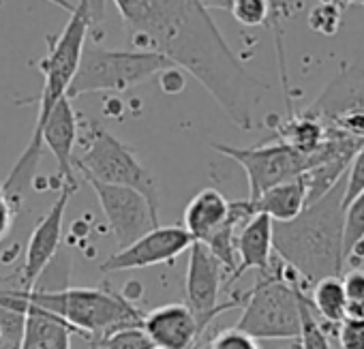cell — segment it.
<instances>
[{
	"instance_id": "cell-2",
	"label": "cell",
	"mask_w": 364,
	"mask_h": 349,
	"mask_svg": "<svg viewBox=\"0 0 364 349\" xmlns=\"http://www.w3.org/2000/svg\"><path fill=\"white\" fill-rule=\"evenodd\" d=\"M347 171L298 217L272 223V249L306 283L343 274V210Z\"/></svg>"
},
{
	"instance_id": "cell-32",
	"label": "cell",
	"mask_w": 364,
	"mask_h": 349,
	"mask_svg": "<svg viewBox=\"0 0 364 349\" xmlns=\"http://www.w3.org/2000/svg\"><path fill=\"white\" fill-rule=\"evenodd\" d=\"M204 9H221V11H230L232 9V3L234 0H200Z\"/></svg>"
},
{
	"instance_id": "cell-7",
	"label": "cell",
	"mask_w": 364,
	"mask_h": 349,
	"mask_svg": "<svg viewBox=\"0 0 364 349\" xmlns=\"http://www.w3.org/2000/svg\"><path fill=\"white\" fill-rule=\"evenodd\" d=\"M169 67L176 65L159 52L84 48L67 99L88 92H127Z\"/></svg>"
},
{
	"instance_id": "cell-13",
	"label": "cell",
	"mask_w": 364,
	"mask_h": 349,
	"mask_svg": "<svg viewBox=\"0 0 364 349\" xmlns=\"http://www.w3.org/2000/svg\"><path fill=\"white\" fill-rule=\"evenodd\" d=\"M141 328L156 349H196L204 336L198 317L182 302H169L148 311Z\"/></svg>"
},
{
	"instance_id": "cell-28",
	"label": "cell",
	"mask_w": 364,
	"mask_h": 349,
	"mask_svg": "<svg viewBox=\"0 0 364 349\" xmlns=\"http://www.w3.org/2000/svg\"><path fill=\"white\" fill-rule=\"evenodd\" d=\"M198 349H262V347L257 345L255 338H251L249 334H245L242 330H238L234 326V328H225V330L215 332Z\"/></svg>"
},
{
	"instance_id": "cell-5",
	"label": "cell",
	"mask_w": 364,
	"mask_h": 349,
	"mask_svg": "<svg viewBox=\"0 0 364 349\" xmlns=\"http://www.w3.org/2000/svg\"><path fill=\"white\" fill-rule=\"evenodd\" d=\"M300 281L298 274L279 257L270 272L259 274L253 289L245 291L238 330L251 338H298L300 336Z\"/></svg>"
},
{
	"instance_id": "cell-20",
	"label": "cell",
	"mask_w": 364,
	"mask_h": 349,
	"mask_svg": "<svg viewBox=\"0 0 364 349\" xmlns=\"http://www.w3.org/2000/svg\"><path fill=\"white\" fill-rule=\"evenodd\" d=\"M277 137H279V141L287 144L296 152L309 156V154L317 152L321 148V144L326 141V127L309 114H302L298 118L291 116L287 122H283L277 129Z\"/></svg>"
},
{
	"instance_id": "cell-25",
	"label": "cell",
	"mask_w": 364,
	"mask_h": 349,
	"mask_svg": "<svg viewBox=\"0 0 364 349\" xmlns=\"http://www.w3.org/2000/svg\"><path fill=\"white\" fill-rule=\"evenodd\" d=\"M353 0H328V3H319L311 16H309V26L326 37H332L338 33L341 28V20H343V11L347 5H351Z\"/></svg>"
},
{
	"instance_id": "cell-15",
	"label": "cell",
	"mask_w": 364,
	"mask_h": 349,
	"mask_svg": "<svg viewBox=\"0 0 364 349\" xmlns=\"http://www.w3.org/2000/svg\"><path fill=\"white\" fill-rule=\"evenodd\" d=\"M0 306L24 313V334L20 349H71L73 332L52 313L0 289Z\"/></svg>"
},
{
	"instance_id": "cell-29",
	"label": "cell",
	"mask_w": 364,
	"mask_h": 349,
	"mask_svg": "<svg viewBox=\"0 0 364 349\" xmlns=\"http://www.w3.org/2000/svg\"><path fill=\"white\" fill-rule=\"evenodd\" d=\"M336 343L338 349H364V317L347 315L336 323Z\"/></svg>"
},
{
	"instance_id": "cell-35",
	"label": "cell",
	"mask_w": 364,
	"mask_h": 349,
	"mask_svg": "<svg viewBox=\"0 0 364 349\" xmlns=\"http://www.w3.org/2000/svg\"><path fill=\"white\" fill-rule=\"evenodd\" d=\"M358 3H362V5H364V0H358Z\"/></svg>"
},
{
	"instance_id": "cell-22",
	"label": "cell",
	"mask_w": 364,
	"mask_h": 349,
	"mask_svg": "<svg viewBox=\"0 0 364 349\" xmlns=\"http://www.w3.org/2000/svg\"><path fill=\"white\" fill-rule=\"evenodd\" d=\"M364 240V189H360L343 210V255L345 259Z\"/></svg>"
},
{
	"instance_id": "cell-30",
	"label": "cell",
	"mask_w": 364,
	"mask_h": 349,
	"mask_svg": "<svg viewBox=\"0 0 364 349\" xmlns=\"http://www.w3.org/2000/svg\"><path fill=\"white\" fill-rule=\"evenodd\" d=\"M364 189V141L360 144L358 152L353 154L349 169H347V187H345V204L360 191Z\"/></svg>"
},
{
	"instance_id": "cell-24",
	"label": "cell",
	"mask_w": 364,
	"mask_h": 349,
	"mask_svg": "<svg viewBox=\"0 0 364 349\" xmlns=\"http://www.w3.org/2000/svg\"><path fill=\"white\" fill-rule=\"evenodd\" d=\"M95 349H156L141 326H122L101 336Z\"/></svg>"
},
{
	"instance_id": "cell-34",
	"label": "cell",
	"mask_w": 364,
	"mask_h": 349,
	"mask_svg": "<svg viewBox=\"0 0 364 349\" xmlns=\"http://www.w3.org/2000/svg\"><path fill=\"white\" fill-rule=\"evenodd\" d=\"M319 3H328V0H319Z\"/></svg>"
},
{
	"instance_id": "cell-3",
	"label": "cell",
	"mask_w": 364,
	"mask_h": 349,
	"mask_svg": "<svg viewBox=\"0 0 364 349\" xmlns=\"http://www.w3.org/2000/svg\"><path fill=\"white\" fill-rule=\"evenodd\" d=\"M86 39H88V18H86L84 5L77 3L75 11L69 16V22L65 24L63 33L56 39H52V37L48 39L50 50H48V56L39 65V69L43 73V90L39 97L37 122H35L33 135H31L24 152L20 154V159L16 161V165L9 171L7 181L3 183V191L16 210L22 206L24 195L33 187L35 176H37V165H39L41 152H43L41 129L48 120V116L52 114V109L56 107V103L67 97V90L75 75Z\"/></svg>"
},
{
	"instance_id": "cell-12",
	"label": "cell",
	"mask_w": 364,
	"mask_h": 349,
	"mask_svg": "<svg viewBox=\"0 0 364 349\" xmlns=\"http://www.w3.org/2000/svg\"><path fill=\"white\" fill-rule=\"evenodd\" d=\"M75 191H77V187L60 185L58 198L54 200V204L50 206L46 217L33 230V234L28 238V245H26V259H24V268H22L24 289L37 287V281L43 276L46 268L58 255L65 213H67V206H69L71 198L75 195Z\"/></svg>"
},
{
	"instance_id": "cell-10",
	"label": "cell",
	"mask_w": 364,
	"mask_h": 349,
	"mask_svg": "<svg viewBox=\"0 0 364 349\" xmlns=\"http://www.w3.org/2000/svg\"><path fill=\"white\" fill-rule=\"evenodd\" d=\"M84 181L92 187L99 200V206L109 223V230L116 238L118 249L129 247L131 242L141 238L146 232L161 225L159 217H154V213L150 210L141 193L129 187L105 185L92 178H84Z\"/></svg>"
},
{
	"instance_id": "cell-21",
	"label": "cell",
	"mask_w": 364,
	"mask_h": 349,
	"mask_svg": "<svg viewBox=\"0 0 364 349\" xmlns=\"http://www.w3.org/2000/svg\"><path fill=\"white\" fill-rule=\"evenodd\" d=\"M309 302L315 315L321 317L330 326H336L347 317V302H345L341 276H326L313 283Z\"/></svg>"
},
{
	"instance_id": "cell-17",
	"label": "cell",
	"mask_w": 364,
	"mask_h": 349,
	"mask_svg": "<svg viewBox=\"0 0 364 349\" xmlns=\"http://www.w3.org/2000/svg\"><path fill=\"white\" fill-rule=\"evenodd\" d=\"M236 270L230 274L228 283L238 281L247 270H257L259 274L270 272L274 262V249H272V219L255 213L247 225L240 230L236 240Z\"/></svg>"
},
{
	"instance_id": "cell-27",
	"label": "cell",
	"mask_w": 364,
	"mask_h": 349,
	"mask_svg": "<svg viewBox=\"0 0 364 349\" xmlns=\"http://www.w3.org/2000/svg\"><path fill=\"white\" fill-rule=\"evenodd\" d=\"M341 281L347 302V315L364 317V270H347L345 274H341Z\"/></svg>"
},
{
	"instance_id": "cell-8",
	"label": "cell",
	"mask_w": 364,
	"mask_h": 349,
	"mask_svg": "<svg viewBox=\"0 0 364 349\" xmlns=\"http://www.w3.org/2000/svg\"><path fill=\"white\" fill-rule=\"evenodd\" d=\"M217 152L236 161L249 178V200L255 202L268 189L298 178L309 169V156L296 152L283 141L253 148H236L230 144H213Z\"/></svg>"
},
{
	"instance_id": "cell-18",
	"label": "cell",
	"mask_w": 364,
	"mask_h": 349,
	"mask_svg": "<svg viewBox=\"0 0 364 349\" xmlns=\"http://www.w3.org/2000/svg\"><path fill=\"white\" fill-rule=\"evenodd\" d=\"M230 215V202L225 195L217 189H204L200 191L185 208V227L196 242H204L208 236H213L228 219Z\"/></svg>"
},
{
	"instance_id": "cell-23",
	"label": "cell",
	"mask_w": 364,
	"mask_h": 349,
	"mask_svg": "<svg viewBox=\"0 0 364 349\" xmlns=\"http://www.w3.org/2000/svg\"><path fill=\"white\" fill-rule=\"evenodd\" d=\"M298 300H300V336H298L300 349H330L326 328L315 315V311L311 308V302L304 296L302 287L298 291Z\"/></svg>"
},
{
	"instance_id": "cell-19",
	"label": "cell",
	"mask_w": 364,
	"mask_h": 349,
	"mask_svg": "<svg viewBox=\"0 0 364 349\" xmlns=\"http://www.w3.org/2000/svg\"><path fill=\"white\" fill-rule=\"evenodd\" d=\"M306 195H309L306 181L304 176H298V178H291L287 183H281L268 189L255 202L251 200L249 202L253 204L255 213L270 217L272 223H285L302 213V208L306 206Z\"/></svg>"
},
{
	"instance_id": "cell-33",
	"label": "cell",
	"mask_w": 364,
	"mask_h": 349,
	"mask_svg": "<svg viewBox=\"0 0 364 349\" xmlns=\"http://www.w3.org/2000/svg\"><path fill=\"white\" fill-rule=\"evenodd\" d=\"M46 3H50V5H56L58 9H63V11H67L69 16L75 11V5L71 3V0H46Z\"/></svg>"
},
{
	"instance_id": "cell-1",
	"label": "cell",
	"mask_w": 364,
	"mask_h": 349,
	"mask_svg": "<svg viewBox=\"0 0 364 349\" xmlns=\"http://www.w3.org/2000/svg\"><path fill=\"white\" fill-rule=\"evenodd\" d=\"M133 50L159 52L191 73L242 131L255 129V109L268 84L247 71L200 0H114Z\"/></svg>"
},
{
	"instance_id": "cell-16",
	"label": "cell",
	"mask_w": 364,
	"mask_h": 349,
	"mask_svg": "<svg viewBox=\"0 0 364 349\" xmlns=\"http://www.w3.org/2000/svg\"><path fill=\"white\" fill-rule=\"evenodd\" d=\"M77 114L71 105V101L65 97L56 103L52 114L48 116L43 129H41V144L50 148L58 163V181L60 185L77 187L75 167H73V148L77 141Z\"/></svg>"
},
{
	"instance_id": "cell-26",
	"label": "cell",
	"mask_w": 364,
	"mask_h": 349,
	"mask_svg": "<svg viewBox=\"0 0 364 349\" xmlns=\"http://www.w3.org/2000/svg\"><path fill=\"white\" fill-rule=\"evenodd\" d=\"M230 14L238 24L247 28H257L270 22L272 5L270 0H234Z\"/></svg>"
},
{
	"instance_id": "cell-9",
	"label": "cell",
	"mask_w": 364,
	"mask_h": 349,
	"mask_svg": "<svg viewBox=\"0 0 364 349\" xmlns=\"http://www.w3.org/2000/svg\"><path fill=\"white\" fill-rule=\"evenodd\" d=\"M187 268V306L198 317L202 334H206L210 321L225 311L245 304V294H236L232 300L221 302L223 287V264L202 242H193Z\"/></svg>"
},
{
	"instance_id": "cell-31",
	"label": "cell",
	"mask_w": 364,
	"mask_h": 349,
	"mask_svg": "<svg viewBox=\"0 0 364 349\" xmlns=\"http://www.w3.org/2000/svg\"><path fill=\"white\" fill-rule=\"evenodd\" d=\"M14 217H16V208L11 206V202L7 200L3 185H0V242L7 238V234L11 232L14 225Z\"/></svg>"
},
{
	"instance_id": "cell-4",
	"label": "cell",
	"mask_w": 364,
	"mask_h": 349,
	"mask_svg": "<svg viewBox=\"0 0 364 349\" xmlns=\"http://www.w3.org/2000/svg\"><path fill=\"white\" fill-rule=\"evenodd\" d=\"M14 296L52 313L73 334L95 345L107 332L122 326H141L144 313L105 287H60V289H9Z\"/></svg>"
},
{
	"instance_id": "cell-14",
	"label": "cell",
	"mask_w": 364,
	"mask_h": 349,
	"mask_svg": "<svg viewBox=\"0 0 364 349\" xmlns=\"http://www.w3.org/2000/svg\"><path fill=\"white\" fill-rule=\"evenodd\" d=\"M351 112H364L362 65H343V69L332 77L326 90L315 99V103L304 114L317 118L323 127H330Z\"/></svg>"
},
{
	"instance_id": "cell-6",
	"label": "cell",
	"mask_w": 364,
	"mask_h": 349,
	"mask_svg": "<svg viewBox=\"0 0 364 349\" xmlns=\"http://www.w3.org/2000/svg\"><path fill=\"white\" fill-rule=\"evenodd\" d=\"M73 167L84 178H92L105 185L129 187L141 193L154 217H159L156 178L139 163V159L127 144H122L99 122H86L84 150L77 159H73Z\"/></svg>"
},
{
	"instance_id": "cell-11",
	"label": "cell",
	"mask_w": 364,
	"mask_h": 349,
	"mask_svg": "<svg viewBox=\"0 0 364 349\" xmlns=\"http://www.w3.org/2000/svg\"><path fill=\"white\" fill-rule=\"evenodd\" d=\"M193 242H196L193 236L185 227L159 225L146 232L129 247L118 249L99 268L101 272H122V270H137L156 264H167L185 253Z\"/></svg>"
}]
</instances>
